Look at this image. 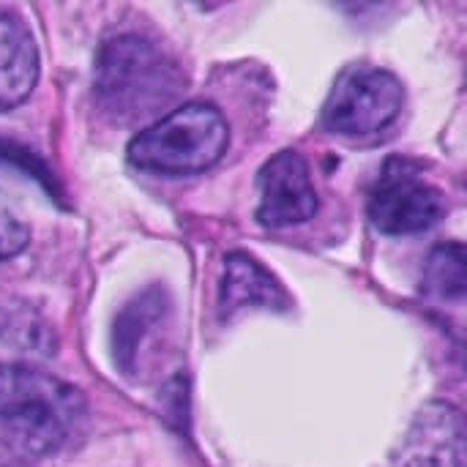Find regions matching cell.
<instances>
[{"instance_id": "3957f363", "label": "cell", "mask_w": 467, "mask_h": 467, "mask_svg": "<svg viewBox=\"0 0 467 467\" xmlns=\"http://www.w3.org/2000/svg\"><path fill=\"white\" fill-rule=\"evenodd\" d=\"M230 145V129L224 115L202 101L183 104L145 131H140L129 145V159L140 170L161 175H192L213 167Z\"/></svg>"}, {"instance_id": "277c9868", "label": "cell", "mask_w": 467, "mask_h": 467, "mask_svg": "<svg viewBox=\"0 0 467 467\" xmlns=\"http://www.w3.org/2000/svg\"><path fill=\"white\" fill-rule=\"evenodd\" d=\"M402 104L405 88L397 74L367 63L348 66L323 104V126L345 140H372L397 123Z\"/></svg>"}, {"instance_id": "5b68a950", "label": "cell", "mask_w": 467, "mask_h": 467, "mask_svg": "<svg viewBox=\"0 0 467 467\" xmlns=\"http://www.w3.org/2000/svg\"><path fill=\"white\" fill-rule=\"evenodd\" d=\"M369 219L386 235H413L435 227L443 216L441 192L405 161L391 159L369 192Z\"/></svg>"}, {"instance_id": "30bf717a", "label": "cell", "mask_w": 467, "mask_h": 467, "mask_svg": "<svg viewBox=\"0 0 467 467\" xmlns=\"http://www.w3.org/2000/svg\"><path fill=\"white\" fill-rule=\"evenodd\" d=\"M424 290L438 298H465L467 244L449 241L430 252L424 265Z\"/></svg>"}, {"instance_id": "ba28073f", "label": "cell", "mask_w": 467, "mask_h": 467, "mask_svg": "<svg viewBox=\"0 0 467 467\" xmlns=\"http://www.w3.org/2000/svg\"><path fill=\"white\" fill-rule=\"evenodd\" d=\"M38 79V49L27 25L0 8V112L22 104Z\"/></svg>"}, {"instance_id": "7a4b0ae2", "label": "cell", "mask_w": 467, "mask_h": 467, "mask_svg": "<svg viewBox=\"0 0 467 467\" xmlns=\"http://www.w3.org/2000/svg\"><path fill=\"white\" fill-rule=\"evenodd\" d=\"M85 419L82 394L30 367L0 364V435L30 457H44L79 430Z\"/></svg>"}, {"instance_id": "9c48e42d", "label": "cell", "mask_w": 467, "mask_h": 467, "mask_svg": "<svg viewBox=\"0 0 467 467\" xmlns=\"http://www.w3.org/2000/svg\"><path fill=\"white\" fill-rule=\"evenodd\" d=\"M290 306L287 290L249 254H230L224 260L222 279V312L235 315L238 309H279Z\"/></svg>"}, {"instance_id": "6da1fadb", "label": "cell", "mask_w": 467, "mask_h": 467, "mask_svg": "<svg viewBox=\"0 0 467 467\" xmlns=\"http://www.w3.org/2000/svg\"><path fill=\"white\" fill-rule=\"evenodd\" d=\"M183 85L181 66L145 36H115L99 49L93 79L96 101L120 123L161 115L183 93Z\"/></svg>"}, {"instance_id": "7c38bea8", "label": "cell", "mask_w": 467, "mask_h": 467, "mask_svg": "<svg viewBox=\"0 0 467 467\" xmlns=\"http://www.w3.org/2000/svg\"><path fill=\"white\" fill-rule=\"evenodd\" d=\"M159 309H161V304L159 301H153V296L150 293H145L137 304H131L126 312H123V317L118 320V326H115V356H118V361H120V367L123 369H131L134 367V358H137V348H140V342L145 339V328L150 326V320L159 315Z\"/></svg>"}, {"instance_id": "8992f818", "label": "cell", "mask_w": 467, "mask_h": 467, "mask_svg": "<svg viewBox=\"0 0 467 467\" xmlns=\"http://www.w3.org/2000/svg\"><path fill=\"white\" fill-rule=\"evenodd\" d=\"M394 467H467V416L451 402H427L394 449Z\"/></svg>"}, {"instance_id": "52a82bcc", "label": "cell", "mask_w": 467, "mask_h": 467, "mask_svg": "<svg viewBox=\"0 0 467 467\" xmlns=\"http://www.w3.org/2000/svg\"><path fill=\"white\" fill-rule=\"evenodd\" d=\"M260 205L257 222L271 230H285L309 222L317 213V192L309 164L298 150H279L271 156L257 178Z\"/></svg>"}, {"instance_id": "8fae6325", "label": "cell", "mask_w": 467, "mask_h": 467, "mask_svg": "<svg viewBox=\"0 0 467 467\" xmlns=\"http://www.w3.org/2000/svg\"><path fill=\"white\" fill-rule=\"evenodd\" d=\"M0 339L27 353H52L55 337L44 317L22 301L0 304Z\"/></svg>"}, {"instance_id": "4fadbf2b", "label": "cell", "mask_w": 467, "mask_h": 467, "mask_svg": "<svg viewBox=\"0 0 467 467\" xmlns=\"http://www.w3.org/2000/svg\"><path fill=\"white\" fill-rule=\"evenodd\" d=\"M30 230L22 222V216L11 208L5 194L0 192V260L19 254L27 246Z\"/></svg>"}]
</instances>
